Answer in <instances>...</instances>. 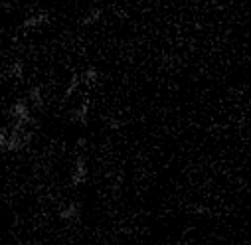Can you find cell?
<instances>
[{
  "label": "cell",
  "mask_w": 251,
  "mask_h": 245,
  "mask_svg": "<svg viewBox=\"0 0 251 245\" xmlns=\"http://www.w3.org/2000/svg\"><path fill=\"white\" fill-rule=\"evenodd\" d=\"M28 101H32L34 107H44V97H42V87L40 85H34L28 91Z\"/></svg>",
  "instance_id": "8992f818"
},
{
  "label": "cell",
  "mask_w": 251,
  "mask_h": 245,
  "mask_svg": "<svg viewBox=\"0 0 251 245\" xmlns=\"http://www.w3.org/2000/svg\"><path fill=\"white\" fill-rule=\"evenodd\" d=\"M101 14H103V10H101V8H95V10H91V12L81 20V24H83V26H93L95 22L101 20Z\"/></svg>",
  "instance_id": "ba28073f"
},
{
  "label": "cell",
  "mask_w": 251,
  "mask_h": 245,
  "mask_svg": "<svg viewBox=\"0 0 251 245\" xmlns=\"http://www.w3.org/2000/svg\"><path fill=\"white\" fill-rule=\"evenodd\" d=\"M57 216H59V220H64V221H77L79 216H81V206L77 202H72L66 208H61Z\"/></svg>",
  "instance_id": "277c9868"
},
{
  "label": "cell",
  "mask_w": 251,
  "mask_h": 245,
  "mask_svg": "<svg viewBox=\"0 0 251 245\" xmlns=\"http://www.w3.org/2000/svg\"><path fill=\"white\" fill-rule=\"evenodd\" d=\"M87 119H89V107H87V103H83L81 107H77V109H74V111L70 113V121H72V122L87 125Z\"/></svg>",
  "instance_id": "5b68a950"
},
{
  "label": "cell",
  "mask_w": 251,
  "mask_h": 245,
  "mask_svg": "<svg viewBox=\"0 0 251 245\" xmlns=\"http://www.w3.org/2000/svg\"><path fill=\"white\" fill-rule=\"evenodd\" d=\"M10 75H12V77H18V79L24 77V66L20 64V61H16V64L10 66Z\"/></svg>",
  "instance_id": "30bf717a"
},
{
  "label": "cell",
  "mask_w": 251,
  "mask_h": 245,
  "mask_svg": "<svg viewBox=\"0 0 251 245\" xmlns=\"http://www.w3.org/2000/svg\"><path fill=\"white\" fill-rule=\"evenodd\" d=\"M81 77H83V83L85 85H95L97 79H99V70L97 68H87Z\"/></svg>",
  "instance_id": "52a82bcc"
},
{
  "label": "cell",
  "mask_w": 251,
  "mask_h": 245,
  "mask_svg": "<svg viewBox=\"0 0 251 245\" xmlns=\"http://www.w3.org/2000/svg\"><path fill=\"white\" fill-rule=\"evenodd\" d=\"M50 22V14L48 12H36V14H32V16H28L22 24H20V30H36V28H42L44 24H48Z\"/></svg>",
  "instance_id": "3957f363"
},
{
  "label": "cell",
  "mask_w": 251,
  "mask_h": 245,
  "mask_svg": "<svg viewBox=\"0 0 251 245\" xmlns=\"http://www.w3.org/2000/svg\"><path fill=\"white\" fill-rule=\"evenodd\" d=\"M87 162L83 156H77L75 158V166H74V174H72V184L74 186H79V184H85L87 182Z\"/></svg>",
  "instance_id": "7a4b0ae2"
},
{
  "label": "cell",
  "mask_w": 251,
  "mask_h": 245,
  "mask_svg": "<svg viewBox=\"0 0 251 245\" xmlns=\"http://www.w3.org/2000/svg\"><path fill=\"white\" fill-rule=\"evenodd\" d=\"M8 115L12 119V127H16V129H28L30 125H34V119H32L26 99H18L16 103H12Z\"/></svg>",
  "instance_id": "6da1fadb"
},
{
  "label": "cell",
  "mask_w": 251,
  "mask_h": 245,
  "mask_svg": "<svg viewBox=\"0 0 251 245\" xmlns=\"http://www.w3.org/2000/svg\"><path fill=\"white\" fill-rule=\"evenodd\" d=\"M79 83H83V77L75 74V75L72 77V81H70V85L66 87V97H72V95H74V91H75V89L79 87Z\"/></svg>",
  "instance_id": "9c48e42d"
}]
</instances>
